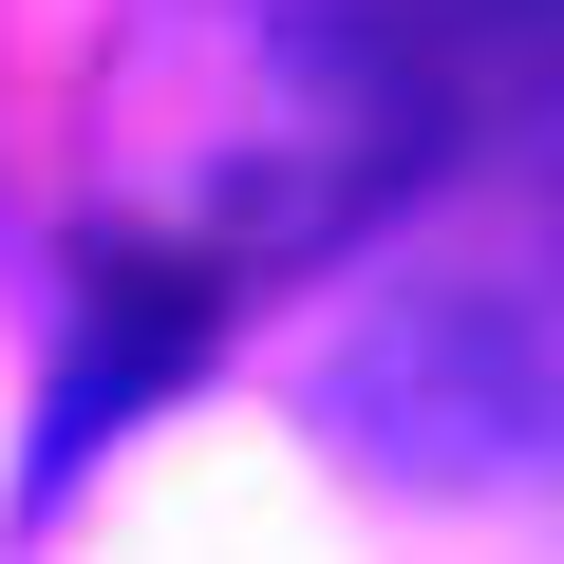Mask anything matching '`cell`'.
Returning <instances> with one entry per match:
<instances>
[{"instance_id": "cell-1", "label": "cell", "mask_w": 564, "mask_h": 564, "mask_svg": "<svg viewBox=\"0 0 564 564\" xmlns=\"http://www.w3.org/2000/svg\"><path fill=\"white\" fill-rule=\"evenodd\" d=\"M321 433L377 470V489H433V508H508L564 433V339H545V282L508 245H452V263H395L377 302L321 339Z\"/></svg>"}, {"instance_id": "cell-2", "label": "cell", "mask_w": 564, "mask_h": 564, "mask_svg": "<svg viewBox=\"0 0 564 564\" xmlns=\"http://www.w3.org/2000/svg\"><path fill=\"white\" fill-rule=\"evenodd\" d=\"M207 321H226V245H95V282H76V339H57V395H39V489H76L95 470V433H132L188 358H207Z\"/></svg>"}]
</instances>
